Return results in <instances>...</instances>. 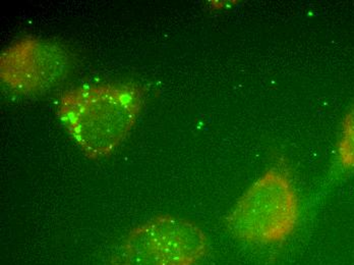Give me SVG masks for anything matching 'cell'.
<instances>
[{
    "label": "cell",
    "mask_w": 354,
    "mask_h": 265,
    "mask_svg": "<svg viewBox=\"0 0 354 265\" xmlns=\"http://www.w3.org/2000/svg\"><path fill=\"white\" fill-rule=\"evenodd\" d=\"M142 107L137 88L125 84L86 86L64 95L58 116L90 158L115 152L135 125Z\"/></svg>",
    "instance_id": "1"
},
{
    "label": "cell",
    "mask_w": 354,
    "mask_h": 265,
    "mask_svg": "<svg viewBox=\"0 0 354 265\" xmlns=\"http://www.w3.org/2000/svg\"><path fill=\"white\" fill-rule=\"evenodd\" d=\"M299 221V196L290 176L271 169L239 198L226 217V227L248 244L275 245L295 232Z\"/></svg>",
    "instance_id": "2"
},
{
    "label": "cell",
    "mask_w": 354,
    "mask_h": 265,
    "mask_svg": "<svg viewBox=\"0 0 354 265\" xmlns=\"http://www.w3.org/2000/svg\"><path fill=\"white\" fill-rule=\"evenodd\" d=\"M208 252L202 228L179 217L159 215L122 239L110 265H196Z\"/></svg>",
    "instance_id": "3"
},
{
    "label": "cell",
    "mask_w": 354,
    "mask_h": 265,
    "mask_svg": "<svg viewBox=\"0 0 354 265\" xmlns=\"http://www.w3.org/2000/svg\"><path fill=\"white\" fill-rule=\"evenodd\" d=\"M68 66V55L57 45L25 39L2 55V81L23 93H35L59 81Z\"/></svg>",
    "instance_id": "4"
},
{
    "label": "cell",
    "mask_w": 354,
    "mask_h": 265,
    "mask_svg": "<svg viewBox=\"0 0 354 265\" xmlns=\"http://www.w3.org/2000/svg\"><path fill=\"white\" fill-rule=\"evenodd\" d=\"M341 163L346 169H354V111L347 120L346 131L339 148Z\"/></svg>",
    "instance_id": "5"
}]
</instances>
